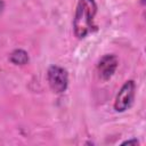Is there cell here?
Instances as JSON below:
<instances>
[{
	"mask_svg": "<svg viewBox=\"0 0 146 146\" xmlns=\"http://www.w3.org/2000/svg\"><path fill=\"white\" fill-rule=\"evenodd\" d=\"M97 13L95 0H79L73 18V31L78 39H83L96 30L94 23Z\"/></svg>",
	"mask_w": 146,
	"mask_h": 146,
	"instance_id": "cell-1",
	"label": "cell"
},
{
	"mask_svg": "<svg viewBox=\"0 0 146 146\" xmlns=\"http://www.w3.org/2000/svg\"><path fill=\"white\" fill-rule=\"evenodd\" d=\"M136 95V83L133 80H128L123 83L121 89L119 90L115 100H114V110L116 112H124L131 107L135 100Z\"/></svg>",
	"mask_w": 146,
	"mask_h": 146,
	"instance_id": "cell-2",
	"label": "cell"
},
{
	"mask_svg": "<svg viewBox=\"0 0 146 146\" xmlns=\"http://www.w3.org/2000/svg\"><path fill=\"white\" fill-rule=\"evenodd\" d=\"M47 80L51 90L56 94H62L67 89L68 74L67 71L58 65H51L47 71Z\"/></svg>",
	"mask_w": 146,
	"mask_h": 146,
	"instance_id": "cell-3",
	"label": "cell"
},
{
	"mask_svg": "<svg viewBox=\"0 0 146 146\" xmlns=\"http://www.w3.org/2000/svg\"><path fill=\"white\" fill-rule=\"evenodd\" d=\"M117 65H119V59L115 55L113 54L104 55L97 64V73L99 78L104 81L110 80L115 73Z\"/></svg>",
	"mask_w": 146,
	"mask_h": 146,
	"instance_id": "cell-4",
	"label": "cell"
},
{
	"mask_svg": "<svg viewBox=\"0 0 146 146\" xmlns=\"http://www.w3.org/2000/svg\"><path fill=\"white\" fill-rule=\"evenodd\" d=\"M9 60L15 65H26L30 57L24 49H15L9 54Z\"/></svg>",
	"mask_w": 146,
	"mask_h": 146,
	"instance_id": "cell-5",
	"label": "cell"
},
{
	"mask_svg": "<svg viewBox=\"0 0 146 146\" xmlns=\"http://www.w3.org/2000/svg\"><path fill=\"white\" fill-rule=\"evenodd\" d=\"M122 145H139V141L137 139H129V140H125L122 143Z\"/></svg>",
	"mask_w": 146,
	"mask_h": 146,
	"instance_id": "cell-6",
	"label": "cell"
},
{
	"mask_svg": "<svg viewBox=\"0 0 146 146\" xmlns=\"http://www.w3.org/2000/svg\"><path fill=\"white\" fill-rule=\"evenodd\" d=\"M3 8H5V2H3V0H0V14L2 13Z\"/></svg>",
	"mask_w": 146,
	"mask_h": 146,
	"instance_id": "cell-7",
	"label": "cell"
}]
</instances>
